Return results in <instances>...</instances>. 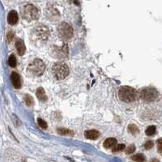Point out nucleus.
<instances>
[{
	"label": "nucleus",
	"instance_id": "obj_1",
	"mask_svg": "<svg viewBox=\"0 0 162 162\" xmlns=\"http://www.w3.org/2000/svg\"><path fill=\"white\" fill-rule=\"evenodd\" d=\"M118 97L121 101L130 103V102L135 101L137 99L138 92L133 88H131L128 86H123L120 88Z\"/></svg>",
	"mask_w": 162,
	"mask_h": 162
},
{
	"label": "nucleus",
	"instance_id": "obj_2",
	"mask_svg": "<svg viewBox=\"0 0 162 162\" xmlns=\"http://www.w3.org/2000/svg\"><path fill=\"white\" fill-rule=\"evenodd\" d=\"M21 14L23 18L27 20H36L39 17V12L35 6L27 4L22 8Z\"/></svg>",
	"mask_w": 162,
	"mask_h": 162
},
{
	"label": "nucleus",
	"instance_id": "obj_3",
	"mask_svg": "<svg viewBox=\"0 0 162 162\" xmlns=\"http://www.w3.org/2000/svg\"><path fill=\"white\" fill-rule=\"evenodd\" d=\"M45 70H46V64L43 62L42 60H41L39 58H36L35 60H33L28 68V70L31 74H33L37 76L43 75Z\"/></svg>",
	"mask_w": 162,
	"mask_h": 162
},
{
	"label": "nucleus",
	"instance_id": "obj_4",
	"mask_svg": "<svg viewBox=\"0 0 162 162\" xmlns=\"http://www.w3.org/2000/svg\"><path fill=\"white\" fill-rule=\"evenodd\" d=\"M53 71L58 80H63L69 75V68L68 65L62 62H58L54 66Z\"/></svg>",
	"mask_w": 162,
	"mask_h": 162
},
{
	"label": "nucleus",
	"instance_id": "obj_5",
	"mask_svg": "<svg viewBox=\"0 0 162 162\" xmlns=\"http://www.w3.org/2000/svg\"><path fill=\"white\" fill-rule=\"evenodd\" d=\"M58 33L59 37L62 39L68 40L73 36V28L68 23H62L59 25L58 28Z\"/></svg>",
	"mask_w": 162,
	"mask_h": 162
},
{
	"label": "nucleus",
	"instance_id": "obj_6",
	"mask_svg": "<svg viewBox=\"0 0 162 162\" xmlns=\"http://www.w3.org/2000/svg\"><path fill=\"white\" fill-rule=\"evenodd\" d=\"M158 92L154 88H145L139 92V96L142 99L147 101H153L158 97Z\"/></svg>",
	"mask_w": 162,
	"mask_h": 162
},
{
	"label": "nucleus",
	"instance_id": "obj_7",
	"mask_svg": "<svg viewBox=\"0 0 162 162\" xmlns=\"http://www.w3.org/2000/svg\"><path fill=\"white\" fill-rule=\"evenodd\" d=\"M33 32L36 38L40 41H45L49 37V29L45 25H37V27L34 28Z\"/></svg>",
	"mask_w": 162,
	"mask_h": 162
},
{
	"label": "nucleus",
	"instance_id": "obj_8",
	"mask_svg": "<svg viewBox=\"0 0 162 162\" xmlns=\"http://www.w3.org/2000/svg\"><path fill=\"white\" fill-rule=\"evenodd\" d=\"M11 79H12V82L13 86L15 89H20L21 87V81H20V77L16 72H12L11 75Z\"/></svg>",
	"mask_w": 162,
	"mask_h": 162
},
{
	"label": "nucleus",
	"instance_id": "obj_9",
	"mask_svg": "<svg viewBox=\"0 0 162 162\" xmlns=\"http://www.w3.org/2000/svg\"><path fill=\"white\" fill-rule=\"evenodd\" d=\"M7 22L12 25H15L18 22V14L15 11H11L7 16Z\"/></svg>",
	"mask_w": 162,
	"mask_h": 162
},
{
	"label": "nucleus",
	"instance_id": "obj_10",
	"mask_svg": "<svg viewBox=\"0 0 162 162\" xmlns=\"http://www.w3.org/2000/svg\"><path fill=\"white\" fill-rule=\"evenodd\" d=\"M15 46H16V49H17V52L20 55H24L25 54L26 49H25V43L20 39H18L15 42Z\"/></svg>",
	"mask_w": 162,
	"mask_h": 162
},
{
	"label": "nucleus",
	"instance_id": "obj_11",
	"mask_svg": "<svg viewBox=\"0 0 162 162\" xmlns=\"http://www.w3.org/2000/svg\"><path fill=\"white\" fill-rule=\"evenodd\" d=\"M85 136L89 139L94 140V139H97L100 136V133L96 130H90V131H87L85 132Z\"/></svg>",
	"mask_w": 162,
	"mask_h": 162
},
{
	"label": "nucleus",
	"instance_id": "obj_12",
	"mask_svg": "<svg viewBox=\"0 0 162 162\" xmlns=\"http://www.w3.org/2000/svg\"><path fill=\"white\" fill-rule=\"evenodd\" d=\"M36 95H37V97L39 101H46V99H47L46 92H45V91H44V89H43L42 88H39V89H37Z\"/></svg>",
	"mask_w": 162,
	"mask_h": 162
},
{
	"label": "nucleus",
	"instance_id": "obj_13",
	"mask_svg": "<svg viewBox=\"0 0 162 162\" xmlns=\"http://www.w3.org/2000/svg\"><path fill=\"white\" fill-rule=\"evenodd\" d=\"M117 144V139L114 138H109L106 140L104 142V147L105 148H111L113 146H115V144Z\"/></svg>",
	"mask_w": 162,
	"mask_h": 162
},
{
	"label": "nucleus",
	"instance_id": "obj_14",
	"mask_svg": "<svg viewBox=\"0 0 162 162\" xmlns=\"http://www.w3.org/2000/svg\"><path fill=\"white\" fill-rule=\"evenodd\" d=\"M58 133L61 135H74V132L71 131L70 130L65 128L58 129Z\"/></svg>",
	"mask_w": 162,
	"mask_h": 162
},
{
	"label": "nucleus",
	"instance_id": "obj_15",
	"mask_svg": "<svg viewBox=\"0 0 162 162\" xmlns=\"http://www.w3.org/2000/svg\"><path fill=\"white\" fill-rule=\"evenodd\" d=\"M139 131V130L137 126L134 125V124H131V125L128 126V132L131 133L132 135H135V134H138Z\"/></svg>",
	"mask_w": 162,
	"mask_h": 162
},
{
	"label": "nucleus",
	"instance_id": "obj_16",
	"mask_svg": "<svg viewBox=\"0 0 162 162\" xmlns=\"http://www.w3.org/2000/svg\"><path fill=\"white\" fill-rule=\"evenodd\" d=\"M8 63H9L10 67H12V68H15V66H16L17 61H16V58H15V55H10L9 59H8Z\"/></svg>",
	"mask_w": 162,
	"mask_h": 162
},
{
	"label": "nucleus",
	"instance_id": "obj_17",
	"mask_svg": "<svg viewBox=\"0 0 162 162\" xmlns=\"http://www.w3.org/2000/svg\"><path fill=\"white\" fill-rule=\"evenodd\" d=\"M156 126H150L146 130V135H148V136H151V135H153L155 133H156Z\"/></svg>",
	"mask_w": 162,
	"mask_h": 162
},
{
	"label": "nucleus",
	"instance_id": "obj_18",
	"mask_svg": "<svg viewBox=\"0 0 162 162\" xmlns=\"http://www.w3.org/2000/svg\"><path fill=\"white\" fill-rule=\"evenodd\" d=\"M131 159L135 161H145V156L143 154H136L135 156L131 157Z\"/></svg>",
	"mask_w": 162,
	"mask_h": 162
},
{
	"label": "nucleus",
	"instance_id": "obj_19",
	"mask_svg": "<svg viewBox=\"0 0 162 162\" xmlns=\"http://www.w3.org/2000/svg\"><path fill=\"white\" fill-rule=\"evenodd\" d=\"M24 100H25V104L27 105L28 106H30L33 103V98L31 97L29 95H25Z\"/></svg>",
	"mask_w": 162,
	"mask_h": 162
},
{
	"label": "nucleus",
	"instance_id": "obj_20",
	"mask_svg": "<svg viewBox=\"0 0 162 162\" xmlns=\"http://www.w3.org/2000/svg\"><path fill=\"white\" fill-rule=\"evenodd\" d=\"M37 123H38V125H39V126H40L41 128L46 129L48 127L47 123H46L44 120L41 119V118H38V119H37Z\"/></svg>",
	"mask_w": 162,
	"mask_h": 162
},
{
	"label": "nucleus",
	"instance_id": "obj_21",
	"mask_svg": "<svg viewBox=\"0 0 162 162\" xmlns=\"http://www.w3.org/2000/svg\"><path fill=\"white\" fill-rule=\"evenodd\" d=\"M124 148H125V145L124 144H118V145H117L116 147H113V153H118V152L122 151Z\"/></svg>",
	"mask_w": 162,
	"mask_h": 162
},
{
	"label": "nucleus",
	"instance_id": "obj_22",
	"mask_svg": "<svg viewBox=\"0 0 162 162\" xmlns=\"http://www.w3.org/2000/svg\"><path fill=\"white\" fill-rule=\"evenodd\" d=\"M135 146H134V145H131V146H130V147H128L126 149V154H131V153H133L135 152Z\"/></svg>",
	"mask_w": 162,
	"mask_h": 162
},
{
	"label": "nucleus",
	"instance_id": "obj_23",
	"mask_svg": "<svg viewBox=\"0 0 162 162\" xmlns=\"http://www.w3.org/2000/svg\"><path fill=\"white\" fill-rule=\"evenodd\" d=\"M153 145H154V144H153V141H147V142H146L145 144H144V147L147 150H149L153 147Z\"/></svg>",
	"mask_w": 162,
	"mask_h": 162
},
{
	"label": "nucleus",
	"instance_id": "obj_24",
	"mask_svg": "<svg viewBox=\"0 0 162 162\" xmlns=\"http://www.w3.org/2000/svg\"><path fill=\"white\" fill-rule=\"evenodd\" d=\"M13 37H14V33H13L12 32H9L7 35V41H11L12 40Z\"/></svg>",
	"mask_w": 162,
	"mask_h": 162
},
{
	"label": "nucleus",
	"instance_id": "obj_25",
	"mask_svg": "<svg viewBox=\"0 0 162 162\" xmlns=\"http://www.w3.org/2000/svg\"><path fill=\"white\" fill-rule=\"evenodd\" d=\"M157 143H158V151H159V153L161 154V153H162V146H161L162 139H160Z\"/></svg>",
	"mask_w": 162,
	"mask_h": 162
}]
</instances>
